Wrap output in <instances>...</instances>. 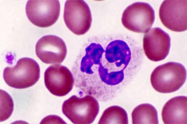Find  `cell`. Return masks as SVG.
Returning a JSON list of instances; mask_svg holds the SVG:
<instances>
[{
	"label": "cell",
	"mask_w": 187,
	"mask_h": 124,
	"mask_svg": "<svg viewBox=\"0 0 187 124\" xmlns=\"http://www.w3.org/2000/svg\"><path fill=\"white\" fill-rule=\"evenodd\" d=\"M138 47L131 40L120 38L90 43L79 55L72 69L79 93L100 101L111 100L124 80L133 51Z\"/></svg>",
	"instance_id": "1"
},
{
	"label": "cell",
	"mask_w": 187,
	"mask_h": 124,
	"mask_svg": "<svg viewBox=\"0 0 187 124\" xmlns=\"http://www.w3.org/2000/svg\"><path fill=\"white\" fill-rule=\"evenodd\" d=\"M186 71L180 63L170 62L155 68L151 76L153 88L161 93H170L179 89L185 82Z\"/></svg>",
	"instance_id": "2"
},
{
	"label": "cell",
	"mask_w": 187,
	"mask_h": 124,
	"mask_svg": "<svg viewBox=\"0 0 187 124\" xmlns=\"http://www.w3.org/2000/svg\"><path fill=\"white\" fill-rule=\"evenodd\" d=\"M40 71L39 65L35 60L24 57L19 59L14 66L5 68L3 77L9 86L17 89L25 88L37 82Z\"/></svg>",
	"instance_id": "3"
},
{
	"label": "cell",
	"mask_w": 187,
	"mask_h": 124,
	"mask_svg": "<svg viewBox=\"0 0 187 124\" xmlns=\"http://www.w3.org/2000/svg\"><path fill=\"white\" fill-rule=\"evenodd\" d=\"M99 109L96 99L88 95L83 97L72 95L65 100L62 106L63 113L74 124L93 123Z\"/></svg>",
	"instance_id": "4"
},
{
	"label": "cell",
	"mask_w": 187,
	"mask_h": 124,
	"mask_svg": "<svg viewBox=\"0 0 187 124\" xmlns=\"http://www.w3.org/2000/svg\"><path fill=\"white\" fill-rule=\"evenodd\" d=\"M155 19L154 9L145 2H136L128 6L122 17V24L128 29L138 33H145L150 30Z\"/></svg>",
	"instance_id": "5"
},
{
	"label": "cell",
	"mask_w": 187,
	"mask_h": 124,
	"mask_svg": "<svg viewBox=\"0 0 187 124\" xmlns=\"http://www.w3.org/2000/svg\"><path fill=\"white\" fill-rule=\"evenodd\" d=\"M64 19L68 28L74 34L79 35L88 31L92 20L89 7L82 0L66 1Z\"/></svg>",
	"instance_id": "6"
},
{
	"label": "cell",
	"mask_w": 187,
	"mask_h": 124,
	"mask_svg": "<svg viewBox=\"0 0 187 124\" xmlns=\"http://www.w3.org/2000/svg\"><path fill=\"white\" fill-rule=\"evenodd\" d=\"M60 11L58 0H29L26 11L29 20L41 27L51 26L58 20Z\"/></svg>",
	"instance_id": "7"
},
{
	"label": "cell",
	"mask_w": 187,
	"mask_h": 124,
	"mask_svg": "<svg viewBox=\"0 0 187 124\" xmlns=\"http://www.w3.org/2000/svg\"><path fill=\"white\" fill-rule=\"evenodd\" d=\"M187 0H165L161 4L159 16L163 24L175 32L186 30Z\"/></svg>",
	"instance_id": "8"
},
{
	"label": "cell",
	"mask_w": 187,
	"mask_h": 124,
	"mask_svg": "<svg viewBox=\"0 0 187 124\" xmlns=\"http://www.w3.org/2000/svg\"><path fill=\"white\" fill-rule=\"evenodd\" d=\"M143 46L145 54L149 60L160 61L164 59L169 53L170 38L161 29L153 28L144 34Z\"/></svg>",
	"instance_id": "9"
},
{
	"label": "cell",
	"mask_w": 187,
	"mask_h": 124,
	"mask_svg": "<svg viewBox=\"0 0 187 124\" xmlns=\"http://www.w3.org/2000/svg\"><path fill=\"white\" fill-rule=\"evenodd\" d=\"M45 86L53 95L58 96L65 95L72 90L74 79L70 71L60 64L50 65L44 73Z\"/></svg>",
	"instance_id": "10"
},
{
	"label": "cell",
	"mask_w": 187,
	"mask_h": 124,
	"mask_svg": "<svg viewBox=\"0 0 187 124\" xmlns=\"http://www.w3.org/2000/svg\"><path fill=\"white\" fill-rule=\"evenodd\" d=\"M37 56L43 62L48 64H60L65 58L67 48L60 38L47 35L41 38L36 45Z\"/></svg>",
	"instance_id": "11"
},
{
	"label": "cell",
	"mask_w": 187,
	"mask_h": 124,
	"mask_svg": "<svg viewBox=\"0 0 187 124\" xmlns=\"http://www.w3.org/2000/svg\"><path fill=\"white\" fill-rule=\"evenodd\" d=\"M186 96H180L173 97L164 105L161 116L165 124H186Z\"/></svg>",
	"instance_id": "12"
},
{
	"label": "cell",
	"mask_w": 187,
	"mask_h": 124,
	"mask_svg": "<svg viewBox=\"0 0 187 124\" xmlns=\"http://www.w3.org/2000/svg\"><path fill=\"white\" fill-rule=\"evenodd\" d=\"M132 124H158L157 112L149 104H141L135 107L132 113Z\"/></svg>",
	"instance_id": "13"
},
{
	"label": "cell",
	"mask_w": 187,
	"mask_h": 124,
	"mask_svg": "<svg viewBox=\"0 0 187 124\" xmlns=\"http://www.w3.org/2000/svg\"><path fill=\"white\" fill-rule=\"evenodd\" d=\"M98 123L127 124V113L123 108L119 106H110L104 111Z\"/></svg>",
	"instance_id": "14"
},
{
	"label": "cell",
	"mask_w": 187,
	"mask_h": 124,
	"mask_svg": "<svg viewBox=\"0 0 187 124\" xmlns=\"http://www.w3.org/2000/svg\"><path fill=\"white\" fill-rule=\"evenodd\" d=\"M0 121L7 119L13 109V102L11 96L5 91L0 90Z\"/></svg>",
	"instance_id": "15"
},
{
	"label": "cell",
	"mask_w": 187,
	"mask_h": 124,
	"mask_svg": "<svg viewBox=\"0 0 187 124\" xmlns=\"http://www.w3.org/2000/svg\"><path fill=\"white\" fill-rule=\"evenodd\" d=\"M54 122L55 123H66L59 116H56L54 119H52L49 116H47L45 117L41 121V122Z\"/></svg>",
	"instance_id": "16"
}]
</instances>
